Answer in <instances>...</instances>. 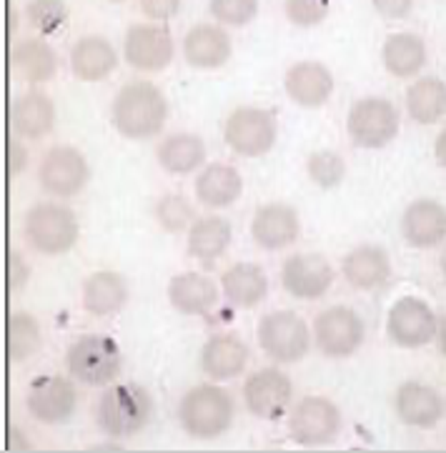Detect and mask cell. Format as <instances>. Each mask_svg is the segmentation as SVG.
<instances>
[{"mask_svg":"<svg viewBox=\"0 0 446 453\" xmlns=\"http://www.w3.org/2000/svg\"><path fill=\"white\" fill-rule=\"evenodd\" d=\"M111 120L123 138L149 141L165 128L168 101L164 90L149 81H134L123 86L111 108Z\"/></svg>","mask_w":446,"mask_h":453,"instance_id":"cell-1","label":"cell"},{"mask_svg":"<svg viewBox=\"0 0 446 453\" xmlns=\"http://www.w3.org/2000/svg\"><path fill=\"white\" fill-rule=\"evenodd\" d=\"M236 416L234 395L216 383H198L186 391L179 403L181 428L198 441H211L223 436Z\"/></svg>","mask_w":446,"mask_h":453,"instance_id":"cell-2","label":"cell"},{"mask_svg":"<svg viewBox=\"0 0 446 453\" xmlns=\"http://www.w3.org/2000/svg\"><path fill=\"white\" fill-rule=\"evenodd\" d=\"M98 426L111 439H131L153 418V395L141 383H111L98 401Z\"/></svg>","mask_w":446,"mask_h":453,"instance_id":"cell-3","label":"cell"},{"mask_svg":"<svg viewBox=\"0 0 446 453\" xmlns=\"http://www.w3.org/2000/svg\"><path fill=\"white\" fill-rule=\"evenodd\" d=\"M23 235L33 250L43 256H63L78 243L81 226H78V216L68 205L43 201L26 213Z\"/></svg>","mask_w":446,"mask_h":453,"instance_id":"cell-4","label":"cell"},{"mask_svg":"<svg viewBox=\"0 0 446 453\" xmlns=\"http://www.w3.org/2000/svg\"><path fill=\"white\" fill-rule=\"evenodd\" d=\"M65 368L71 379L86 386H111L123 371V353L111 336H81L65 351Z\"/></svg>","mask_w":446,"mask_h":453,"instance_id":"cell-5","label":"cell"},{"mask_svg":"<svg viewBox=\"0 0 446 453\" xmlns=\"http://www.w3.org/2000/svg\"><path fill=\"white\" fill-rule=\"evenodd\" d=\"M258 346L276 364H298L311 351V328L294 311H273L258 321Z\"/></svg>","mask_w":446,"mask_h":453,"instance_id":"cell-6","label":"cell"},{"mask_svg":"<svg viewBox=\"0 0 446 453\" xmlns=\"http://www.w3.org/2000/svg\"><path fill=\"white\" fill-rule=\"evenodd\" d=\"M276 135H279L276 113H271L266 108L241 105L226 118V126H223L226 146L243 158L266 156L268 150L276 146Z\"/></svg>","mask_w":446,"mask_h":453,"instance_id":"cell-7","label":"cell"},{"mask_svg":"<svg viewBox=\"0 0 446 453\" xmlns=\"http://www.w3.org/2000/svg\"><path fill=\"white\" fill-rule=\"evenodd\" d=\"M366 326L354 308L331 306L313 321V343L327 358H349L361 349Z\"/></svg>","mask_w":446,"mask_h":453,"instance_id":"cell-8","label":"cell"},{"mask_svg":"<svg viewBox=\"0 0 446 453\" xmlns=\"http://www.w3.org/2000/svg\"><path fill=\"white\" fill-rule=\"evenodd\" d=\"M346 131L358 148H387L399 133V111L387 98H361L349 111Z\"/></svg>","mask_w":446,"mask_h":453,"instance_id":"cell-9","label":"cell"},{"mask_svg":"<svg viewBox=\"0 0 446 453\" xmlns=\"http://www.w3.org/2000/svg\"><path fill=\"white\" fill-rule=\"evenodd\" d=\"M342 431V411L324 395H306L291 409L288 434L298 446H327Z\"/></svg>","mask_w":446,"mask_h":453,"instance_id":"cell-10","label":"cell"},{"mask_svg":"<svg viewBox=\"0 0 446 453\" xmlns=\"http://www.w3.org/2000/svg\"><path fill=\"white\" fill-rule=\"evenodd\" d=\"M41 188L53 198H73L88 186L90 165L73 146H53L45 150L38 165Z\"/></svg>","mask_w":446,"mask_h":453,"instance_id":"cell-11","label":"cell"},{"mask_svg":"<svg viewBox=\"0 0 446 453\" xmlns=\"http://www.w3.org/2000/svg\"><path fill=\"white\" fill-rule=\"evenodd\" d=\"M173 53H176L173 35L161 23H135L126 30L123 56L135 71L158 73L173 60Z\"/></svg>","mask_w":446,"mask_h":453,"instance_id":"cell-12","label":"cell"},{"mask_svg":"<svg viewBox=\"0 0 446 453\" xmlns=\"http://www.w3.org/2000/svg\"><path fill=\"white\" fill-rule=\"evenodd\" d=\"M294 401V383L279 368H258L243 383V403L256 418L279 421Z\"/></svg>","mask_w":446,"mask_h":453,"instance_id":"cell-13","label":"cell"},{"mask_svg":"<svg viewBox=\"0 0 446 453\" xmlns=\"http://www.w3.org/2000/svg\"><path fill=\"white\" fill-rule=\"evenodd\" d=\"M387 334L402 349H421L439 334V321L427 301L406 296L388 311Z\"/></svg>","mask_w":446,"mask_h":453,"instance_id":"cell-14","label":"cell"},{"mask_svg":"<svg viewBox=\"0 0 446 453\" xmlns=\"http://www.w3.org/2000/svg\"><path fill=\"white\" fill-rule=\"evenodd\" d=\"M26 406L38 424L60 426L71 421V416L78 409V391L73 380L63 376H41L28 388Z\"/></svg>","mask_w":446,"mask_h":453,"instance_id":"cell-15","label":"cell"},{"mask_svg":"<svg viewBox=\"0 0 446 453\" xmlns=\"http://www.w3.org/2000/svg\"><path fill=\"white\" fill-rule=\"evenodd\" d=\"M281 283L298 301H319L334 286V268L321 253H296L283 261Z\"/></svg>","mask_w":446,"mask_h":453,"instance_id":"cell-16","label":"cell"},{"mask_svg":"<svg viewBox=\"0 0 446 453\" xmlns=\"http://www.w3.org/2000/svg\"><path fill=\"white\" fill-rule=\"evenodd\" d=\"M301 234L298 211L288 203H266L251 220V238L264 250H283L296 243Z\"/></svg>","mask_w":446,"mask_h":453,"instance_id":"cell-17","label":"cell"},{"mask_svg":"<svg viewBox=\"0 0 446 453\" xmlns=\"http://www.w3.org/2000/svg\"><path fill=\"white\" fill-rule=\"evenodd\" d=\"M283 90L301 108H321L334 93V75L319 60H298L286 71Z\"/></svg>","mask_w":446,"mask_h":453,"instance_id":"cell-18","label":"cell"},{"mask_svg":"<svg viewBox=\"0 0 446 453\" xmlns=\"http://www.w3.org/2000/svg\"><path fill=\"white\" fill-rule=\"evenodd\" d=\"M394 409L406 426L434 428L444 418L446 406L444 398L436 388L427 386V383H419V380H406L394 395Z\"/></svg>","mask_w":446,"mask_h":453,"instance_id":"cell-19","label":"cell"},{"mask_svg":"<svg viewBox=\"0 0 446 453\" xmlns=\"http://www.w3.org/2000/svg\"><path fill=\"white\" fill-rule=\"evenodd\" d=\"M251 351L238 334H216L201 349V371L211 380H228L241 376L249 365Z\"/></svg>","mask_w":446,"mask_h":453,"instance_id":"cell-20","label":"cell"},{"mask_svg":"<svg viewBox=\"0 0 446 453\" xmlns=\"http://www.w3.org/2000/svg\"><path fill=\"white\" fill-rule=\"evenodd\" d=\"M404 241L414 249H434L446 241V208L432 198L406 205L402 216Z\"/></svg>","mask_w":446,"mask_h":453,"instance_id":"cell-21","label":"cell"},{"mask_svg":"<svg viewBox=\"0 0 446 453\" xmlns=\"http://www.w3.org/2000/svg\"><path fill=\"white\" fill-rule=\"evenodd\" d=\"M234 45L231 35L221 26L198 23L183 38V58L188 65L201 71H216L231 60Z\"/></svg>","mask_w":446,"mask_h":453,"instance_id":"cell-22","label":"cell"},{"mask_svg":"<svg viewBox=\"0 0 446 453\" xmlns=\"http://www.w3.org/2000/svg\"><path fill=\"white\" fill-rule=\"evenodd\" d=\"M342 271L349 286L358 291H379L391 280V258L381 246L364 243L346 253Z\"/></svg>","mask_w":446,"mask_h":453,"instance_id":"cell-23","label":"cell"},{"mask_svg":"<svg viewBox=\"0 0 446 453\" xmlns=\"http://www.w3.org/2000/svg\"><path fill=\"white\" fill-rule=\"evenodd\" d=\"M56 126V105L41 90L20 93L11 105V128L18 138L41 141Z\"/></svg>","mask_w":446,"mask_h":453,"instance_id":"cell-24","label":"cell"},{"mask_svg":"<svg viewBox=\"0 0 446 453\" xmlns=\"http://www.w3.org/2000/svg\"><path fill=\"white\" fill-rule=\"evenodd\" d=\"M219 286L204 273H179L168 283V301L183 316H209L219 306Z\"/></svg>","mask_w":446,"mask_h":453,"instance_id":"cell-25","label":"cell"},{"mask_svg":"<svg viewBox=\"0 0 446 453\" xmlns=\"http://www.w3.org/2000/svg\"><path fill=\"white\" fill-rule=\"evenodd\" d=\"M119 53L104 35H86L71 50V71L83 83H98L116 71Z\"/></svg>","mask_w":446,"mask_h":453,"instance_id":"cell-26","label":"cell"},{"mask_svg":"<svg viewBox=\"0 0 446 453\" xmlns=\"http://www.w3.org/2000/svg\"><path fill=\"white\" fill-rule=\"evenodd\" d=\"M223 298L234 308L249 311L261 306L268 296V276L261 265L236 264L221 276Z\"/></svg>","mask_w":446,"mask_h":453,"instance_id":"cell-27","label":"cell"},{"mask_svg":"<svg viewBox=\"0 0 446 453\" xmlns=\"http://www.w3.org/2000/svg\"><path fill=\"white\" fill-rule=\"evenodd\" d=\"M128 280L116 271H96L83 283V308L90 316H116L128 303Z\"/></svg>","mask_w":446,"mask_h":453,"instance_id":"cell-28","label":"cell"},{"mask_svg":"<svg viewBox=\"0 0 446 453\" xmlns=\"http://www.w3.org/2000/svg\"><path fill=\"white\" fill-rule=\"evenodd\" d=\"M231 241H234L231 220H226L223 216H204V219H196L191 226L186 249H188V256L201 265H213L231 249Z\"/></svg>","mask_w":446,"mask_h":453,"instance_id":"cell-29","label":"cell"},{"mask_svg":"<svg viewBox=\"0 0 446 453\" xmlns=\"http://www.w3.org/2000/svg\"><path fill=\"white\" fill-rule=\"evenodd\" d=\"M156 161L171 176H188L206 163V143L196 133L165 135L156 148Z\"/></svg>","mask_w":446,"mask_h":453,"instance_id":"cell-30","label":"cell"},{"mask_svg":"<svg viewBox=\"0 0 446 453\" xmlns=\"http://www.w3.org/2000/svg\"><path fill=\"white\" fill-rule=\"evenodd\" d=\"M243 178L234 165L211 163L196 178V198L206 208H228L241 198Z\"/></svg>","mask_w":446,"mask_h":453,"instance_id":"cell-31","label":"cell"},{"mask_svg":"<svg viewBox=\"0 0 446 453\" xmlns=\"http://www.w3.org/2000/svg\"><path fill=\"white\" fill-rule=\"evenodd\" d=\"M11 68L28 83H48L58 71V56L43 38H23L11 48Z\"/></svg>","mask_w":446,"mask_h":453,"instance_id":"cell-32","label":"cell"},{"mask_svg":"<svg viewBox=\"0 0 446 453\" xmlns=\"http://www.w3.org/2000/svg\"><path fill=\"white\" fill-rule=\"evenodd\" d=\"M381 58H384V68L394 78H411L427 63V45L414 33H394L384 43Z\"/></svg>","mask_w":446,"mask_h":453,"instance_id":"cell-33","label":"cell"},{"mask_svg":"<svg viewBox=\"0 0 446 453\" xmlns=\"http://www.w3.org/2000/svg\"><path fill=\"white\" fill-rule=\"evenodd\" d=\"M406 113L419 126H432L446 116V83L439 78H419L406 90Z\"/></svg>","mask_w":446,"mask_h":453,"instance_id":"cell-34","label":"cell"},{"mask_svg":"<svg viewBox=\"0 0 446 453\" xmlns=\"http://www.w3.org/2000/svg\"><path fill=\"white\" fill-rule=\"evenodd\" d=\"M41 349V326L30 313H11L5 323V356L11 364H23Z\"/></svg>","mask_w":446,"mask_h":453,"instance_id":"cell-35","label":"cell"},{"mask_svg":"<svg viewBox=\"0 0 446 453\" xmlns=\"http://www.w3.org/2000/svg\"><path fill=\"white\" fill-rule=\"evenodd\" d=\"M153 219L165 234H183V231H191V226L196 223V211L186 196L168 193V196H161L153 205Z\"/></svg>","mask_w":446,"mask_h":453,"instance_id":"cell-36","label":"cell"},{"mask_svg":"<svg viewBox=\"0 0 446 453\" xmlns=\"http://www.w3.org/2000/svg\"><path fill=\"white\" fill-rule=\"evenodd\" d=\"M306 171L319 188L331 190L342 186V180L346 178V161L334 150H319V153L309 156Z\"/></svg>","mask_w":446,"mask_h":453,"instance_id":"cell-37","label":"cell"},{"mask_svg":"<svg viewBox=\"0 0 446 453\" xmlns=\"http://www.w3.org/2000/svg\"><path fill=\"white\" fill-rule=\"evenodd\" d=\"M26 13H28L30 26L38 33L53 35L65 26L68 5H65V0H30Z\"/></svg>","mask_w":446,"mask_h":453,"instance_id":"cell-38","label":"cell"},{"mask_svg":"<svg viewBox=\"0 0 446 453\" xmlns=\"http://www.w3.org/2000/svg\"><path fill=\"white\" fill-rule=\"evenodd\" d=\"M209 11L221 26L241 28L256 18L258 0H211Z\"/></svg>","mask_w":446,"mask_h":453,"instance_id":"cell-39","label":"cell"},{"mask_svg":"<svg viewBox=\"0 0 446 453\" xmlns=\"http://www.w3.org/2000/svg\"><path fill=\"white\" fill-rule=\"evenodd\" d=\"M283 11H286V18L298 28H313L327 20L331 0H286Z\"/></svg>","mask_w":446,"mask_h":453,"instance_id":"cell-40","label":"cell"},{"mask_svg":"<svg viewBox=\"0 0 446 453\" xmlns=\"http://www.w3.org/2000/svg\"><path fill=\"white\" fill-rule=\"evenodd\" d=\"M5 153H8V161H5V171H8V178L13 180L18 178L26 168H28V148L23 146V141L15 135L8 141L5 146Z\"/></svg>","mask_w":446,"mask_h":453,"instance_id":"cell-41","label":"cell"},{"mask_svg":"<svg viewBox=\"0 0 446 453\" xmlns=\"http://www.w3.org/2000/svg\"><path fill=\"white\" fill-rule=\"evenodd\" d=\"M5 268H8V291H20L30 278V265L26 264V258L18 250H11Z\"/></svg>","mask_w":446,"mask_h":453,"instance_id":"cell-42","label":"cell"},{"mask_svg":"<svg viewBox=\"0 0 446 453\" xmlns=\"http://www.w3.org/2000/svg\"><path fill=\"white\" fill-rule=\"evenodd\" d=\"M141 13L146 15L149 20H168L181 11V0H138Z\"/></svg>","mask_w":446,"mask_h":453,"instance_id":"cell-43","label":"cell"},{"mask_svg":"<svg viewBox=\"0 0 446 453\" xmlns=\"http://www.w3.org/2000/svg\"><path fill=\"white\" fill-rule=\"evenodd\" d=\"M372 3L376 13L384 15L388 20H402L414 8V0H372Z\"/></svg>","mask_w":446,"mask_h":453,"instance_id":"cell-44","label":"cell"},{"mask_svg":"<svg viewBox=\"0 0 446 453\" xmlns=\"http://www.w3.org/2000/svg\"><path fill=\"white\" fill-rule=\"evenodd\" d=\"M23 441H26V436L15 426H11L8 428V449H13V451H28L30 443H23Z\"/></svg>","mask_w":446,"mask_h":453,"instance_id":"cell-45","label":"cell"},{"mask_svg":"<svg viewBox=\"0 0 446 453\" xmlns=\"http://www.w3.org/2000/svg\"><path fill=\"white\" fill-rule=\"evenodd\" d=\"M434 156H436L439 165H444L446 168V131L439 133V138H436V143H434Z\"/></svg>","mask_w":446,"mask_h":453,"instance_id":"cell-46","label":"cell"},{"mask_svg":"<svg viewBox=\"0 0 446 453\" xmlns=\"http://www.w3.org/2000/svg\"><path fill=\"white\" fill-rule=\"evenodd\" d=\"M15 30H18V11L15 5H8V35H15Z\"/></svg>","mask_w":446,"mask_h":453,"instance_id":"cell-47","label":"cell"},{"mask_svg":"<svg viewBox=\"0 0 446 453\" xmlns=\"http://www.w3.org/2000/svg\"><path fill=\"white\" fill-rule=\"evenodd\" d=\"M439 349H442V353H444V358H446V319L442 323H439Z\"/></svg>","mask_w":446,"mask_h":453,"instance_id":"cell-48","label":"cell"},{"mask_svg":"<svg viewBox=\"0 0 446 453\" xmlns=\"http://www.w3.org/2000/svg\"><path fill=\"white\" fill-rule=\"evenodd\" d=\"M442 271H444V276H446V250H444V256H442Z\"/></svg>","mask_w":446,"mask_h":453,"instance_id":"cell-49","label":"cell"},{"mask_svg":"<svg viewBox=\"0 0 446 453\" xmlns=\"http://www.w3.org/2000/svg\"><path fill=\"white\" fill-rule=\"evenodd\" d=\"M111 3H123V0H111Z\"/></svg>","mask_w":446,"mask_h":453,"instance_id":"cell-50","label":"cell"}]
</instances>
